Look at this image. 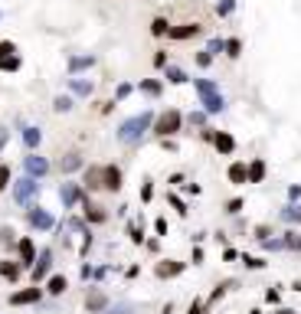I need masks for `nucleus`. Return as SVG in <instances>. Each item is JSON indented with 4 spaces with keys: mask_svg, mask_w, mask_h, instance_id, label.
I'll return each mask as SVG.
<instances>
[{
    "mask_svg": "<svg viewBox=\"0 0 301 314\" xmlns=\"http://www.w3.org/2000/svg\"><path fill=\"white\" fill-rule=\"evenodd\" d=\"M39 193V184H36V177H23L17 187H13V200H17L20 206H26V203H33V197Z\"/></svg>",
    "mask_w": 301,
    "mask_h": 314,
    "instance_id": "nucleus-4",
    "label": "nucleus"
},
{
    "mask_svg": "<svg viewBox=\"0 0 301 314\" xmlns=\"http://www.w3.org/2000/svg\"><path fill=\"white\" fill-rule=\"evenodd\" d=\"M213 144H216V151H220V154H233V148H236L233 134H226V131H220V134H213Z\"/></svg>",
    "mask_w": 301,
    "mask_h": 314,
    "instance_id": "nucleus-10",
    "label": "nucleus"
},
{
    "mask_svg": "<svg viewBox=\"0 0 301 314\" xmlns=\"http://www.w3.org/2000/svg\"><path fill=\"white\" fill-rule=\"evenodd\" d=\"M151 124V115H138V118H128V121L121 124V131H118V138H121L124 144H135V141H141V134H144V128Z\"/></svg>",
    "mask_w": 301,
    "mask_h": 314,
    "instance_id": "nucleus-1",
    "label": "nucleus"
},
{
    "mask_svg": "<svg viewBox=\"0 0 301 314\" xmlns=\"http://www.w3.org/2000/svg\"><path fill=\"white\" fill-rule=\"evenodd\" d=\"M190 314H203V301H193L190 304Z\"/></svg>",
    "mask_w": 301,
    "mask_h": 314,
    "instance_id": "nucleus-44",
    "label": "nucleus"
},
{
    "mask_svg": "<svg viewBox=\"0 0 301 314\" xmlns=\"http://www.w3.org/2000/svg\"><path fill=\"white\" fill-rule=\"evenodd\" d=\"M69 108H72V102H69V99H56V111H69Z\"/></svg>",
    "mask_w": 301,
    "mask_h": 314,
    "instance_id": "nucleus-36",
    "label": "nucleus"
},
{
    "mask_svg": "<svg viewBox=\"0 0 301 314\" xmlns=\"http://www.w3.org/2000/svg\"><path fill=\"white\" fill-rule=\"evenodd\" d=\"M295 291H301V282H298V285H295Z\"/></svg>",
    "mask_w": 301,
    "mask_h": 314,
    "instance_id": "nucleus-46",
    "label": "nucleus"
},
{
    "mask_svg": "<svg viewBox=\"0 0 301 314\" xmlns=\"http://www.w3.org/2000/svg\"><path fill=\"white\" fill-rule=\"evenodd\" d=\"M246 177L252 180V184H259V180L265 177V164H262V160H252V164L246 167Z\"/></svg>",
    "mask_w": 301,
    "mask_h": 314,
    "instance_id": "nucleus-14",
    "label": "nucleus"
},
{
    "mask_svg": "<svg viewBox=\"0 0 301 314\" xmlns=\"http://www.w3.org/2000/svg\"><path fill=\"white\" fill-rule=\"evenodd\" d=\"M50 265H53V252L46 249L39 259H33V282H43L46 278V272H50Z\"/></svg>",
    "mask_w": 301,
    "mask_h": 314,
    "instance_id": "nucleus-6",
    "label": "nucleus"
},
{
    "mask_svg": "<svg viewBox=\"0 0 301 314\" xmlns=\"http://www.w3.org/2000/svg\"><path fill=\"white\" fill-rule=\"evenodd\" d=\"M197 33H200V26L190 23V26H174V30H167V36H174V39H190V36H197Z\"/></svg>",
    "mask_w": 301,
    "mask_h": 314,
    "instance_id": "nucleus-12",
    "label": "nucleus"
},
{
    "mask_svg": "<svg viewBox=\"0 0 301 314\" xmlns=\"http://www.w3.org/2000/svg\"><path fill=\"white\" fill-rule=\"evenodd\" d=\"M282 246H288V249H301V236L298 233H285V242Z\"/></svg>",
    "mask_w": 301,
    "mask_h": 314,
    "instance_id": "nucleus-27",
    "label": "nucleus"
},
{
    "mask_svg": "<svg viewBox=\"0 0 301 314\" xmlns=\"http://www.w3.org/2000/svg\"><path fill=\"white\" fill-rule=\"evenodd\" d=\"M170 203H174V209H177V213H180V216H184V213H187V206H184V203H180V200H177V197H170Z\"/></svg>",
    "mask_w": 301,
    "mask_h": 314,
    "instance_id": "nucleus-41",
    "label": "nucleus"
},
{
    "mask_svg": "<svg viewBox=\"0 0 301 314\" xmlns=\"http://www.w3.org/2000/svg\"><path fill=\"white\" fill-rule=\"evenodd\" d=\"M7 138H10V131L4 128V124H0V151H4V144H7Z\"/></svg>",
    "mask_w": 301,
    "mask_h": 314,
    "instance_id": "nucleus-42",
    "label": "nucleus"
},
{
    "mask_svg": "<svg viewBox=\"0 0 301 314\" xmlns=\"http://www.w3.org/2000/svg\"><path fill=\"white\" fill-rule=\"evenodd\" d=\"M128 95H131V85H128V82H124V85H118V99H128Z\"/></svg>",
    "mask_w": 301,
    "mask_h": 314,
    "instance_id": "nucleus-39",
    "label": "nucleus"
},
{
    "mask_svg": "<svg viewBox=\"0 0 301 314\" xmlns=\"http://www.w3.org/2000/svg\"><path fill=\"white\" fill-rule=\"evenodd\" d=\"M278 314H295V311H291V308H282V311H278Z\"/></svg>",
    "mask_w": 301,
    "mask_h": 314,
    "instance_id": "nucleus-45",
    "label": "nucleus"
},
{
    "mask_svg": "<svg viewBox=\"0 0 301 314\" xmlns=\"http://www.w3.org/2000/svg\"><path fill=\"white\" fill-rule=\"evenodd\" d=\"M0 69H4V72H17V69H20V56H0Z\"/></svg>",
    "mask_w": 301,
    "mask_h": 314,
    "instance_id": "nucleus-18",
    "label": "nucleus"
},
{
    "mask_svg": "<svg viewBox=\"0 0 301 314\" xmlns=\"http://www.w3.org/2000/svg\"><path fill=\"white\" fill-rule=\"evenodd\" d=\"M180 124H184V115H180V111H164V115L154 121V131H157L160 138H170V134L180 131Z\"/></svg>",
    "mask_w": 301,
    "mask_h": 314,
    "instance_id": "nucleus-2",
    "label": "nucleus"
},
{
    "mask_svg": "<svg viewBox=\"0 0 301 314\" xmlns=\"http://www.w3.org/2000/svg\"><path fill=\"white\" fill-rule=\"evenodd\" d=\"M197 92H200V99H203V105H206L209 111H223V105H226V102H223V95L216 92V85L209 79H200L197 82Z\"/></svg>",
    "mask_w": 301,
    "mask_h": 314,
    "instance_id": "nucleus-3",
    "label": "nucleus"
},
{
    "mask_svg": "<svg viewBox=\"0 0 301 314\" xmlns=\"http://www.w3.org/2000/svg\"><path fill=\"white\" fill-rule=\"evenodd\" d=\"M0 56H17V46H13L10 39H4V43H0Z\"/></svg>",
    "mask_w": 301,
    "mask_h": 314,
    "instance_id": "nucleus-32",
    "label": "nucleus"
},
{
    "mask_svg": "<svg viewBox=\"0 0 301 314\" xmlns=\"http://www.w3.org/2000/svg\"><path fill=\"white\" fill-rule=\"evenodd\" d=\"M0 275H4V278H10V282H13V278L20 275V265H17V262H0Z\"/></svg>",
    "mask_w": 301,
    "mask_h": 314,
    "instance_id": "nucleus-20",
    "label": "nucleus"
},
{
    "mask_svg": "<svg viewBox=\"0 0 301 314\" xmlns=\"http://www.w3.org/2000/svg\"><path fill=\"white\" fill-rule=\"evenodd\" d=\"M72 92L75 95H89V92H92V85H89V82H75L72 79Z\"/></svg>",
    "mask_w": 301,
    "mask_h": 314,
    "instance_id": "nucleus-28",
    "label": "nucleus"
},
{
    "mask_svg": "<svg viewBox=\"0 0 301 314\" xmlns=\"http://www.w3.org/2000/svg\"><path fill=\"white\" fill-rule=\"evenodd\" d=\"M233 7H236V0H223V4H220V13L226 17V13H233Z\"/></svg>",
    "mask_w": 301,
    "mask_h": 314,
    "instance_id": "nucleus-34",
    "label": "nucleus"
},
{
    "mask_svg": "<svg viewBox=\"0 0 301 314\" xmlns=\"http://www.w3.org/2000/svg\"><path fill=\"white\" fill-rule=\"evenodd\" d=\"M226 209H229V213H239V209H242V200H229Z\"/></svg>",
    "mask_w": 301,
    "mask_h": 314,
    "instance_id": "nucleus-38",
    "label": "nucleus"
},
{
    "mask_svg": "<svg viewBox=\"0 0 301 314\" xmlns=\"http://www.w3.org/2000/svg\"><path fill=\"white\" fill-rule=\"evenodd\" d=\"M167 79H170L174 85H184V82H187V72H184V69H177V66H170V69H167Z\"/></svg>",
    "mask_w": 301,
    "mask_h": 314,
    "instance_id": "nucleus-22",
    "label": "nucleus"
},
{
    "mask_svg": "<svg viewBox=\"0 0 301 314\" xmlns=\"http://www.w3.org/2000/svg\"><path fill=\"white\" fill-rule=\"evenodd\" d=\"M85 187L89 190H99L102 187V167H92V170L85 173Z\"/></svg>",
    "mask_w": 301,
    "mask_h": 314,
    "instance_id": "nucleus-15",
    "label": "nucleus"
},
{
    "mask_svg": "<svg viewBox=\"0 0 301 314\" xmlns=\"http://www.w3.org/2000/svg\"><path fill=\"white\" fill-rule=\"evenodd\" d=\"M30 222H33L36 229H50V226H53V213H46L43 206H33V209H30Z\"/></svg>",
    "mask_w": 301,
    "mask_h": 314,
    "instance_id": "nucleus-8",
    "label": "nucleus"
},
{
    "mask_svg": "<svg viewBox=\"0 0 301 314\" xmlns=\"http://www.w3.org/2000/svg\"><path fill=\"white\" fill-rule=\"evenodd\" d=\"M33 259H36V249L30 239H23L20 242V265H33Z\"/></svg>",
    "mask_w": 301,
    "mask_h": 314,
    "instance_id": "nucleus-13",
    "label": "nucleus"
},
{
    "mask_svg": "<svg viewBox=\"0 0 301 314\" xmlns=\"http://www.w3.org/2000/svg\"><path fill=\"white\" fill-rule=\"evenodd\" d=\"M229 180H233V184H246V167H242V164H233V167H229Z\"/></svg>",
    "mask_w": 301,
    "mask_h": 314,
    "instance_id": "nucleus-19",
    "label": "nucleus"
},
{
    "mask_svg": "<svg viewBox=\"0 0 301 314\" xmlns=\"http://www.w3.org/2000/svg\"><path fill=\"white\" fill-rule=\"evenodd\" d=\"M79 167H82V157L79 154H66V160H62V170L72 173V170H79Z\"/></svg>",
    "mask_w": 301,
    "mask_h": 314,
    "instance_id": "nucleus-21",
    "label": "nucleus"
},
{
    "mask_svg": "<svg viewBox=\"0 0 301 314\" xmlns=\"http://www.w3.org/2000/svg\"><path fill=\"white\" fill-rule=\"evenodd\" d=\"M144 92H148V95H157L160 85H157V82H144Z\"/></svg>",
    "mask_w": 301,
    "mask_h": 314,
    "instance_id": "nucleus-37",
    "label": "nucleus"
},
{
    "mask_svg": "<svg viewBox=\"0 0 301 314\" xmlns=\"http://www.w3.org/2000/svg\"><path fill=\"white\" fill-rule=\"evenodd\" d=\"M167 30H170V26H167V20H160V17H157V20L151 23V33H154V36H164Z\"/></svg>",
    "mask_w": 301,
    "mask_h": 314,
    "instance_id": "nucleus-26",
    "label": "nucleus"
},
{
    "mask_svg": "<svg viewBox=\"0 0 301 314\" xmlns=\"http://www.w3.org/2000/svg\"><path fill=\"white\" fill-rule=\"evenodd\" d=\"M242 262H246L249 268H262V265H265L262 259H255V255H246V259H242Z\"/></svg>",
    "mask_w": 301,
    "mask_h": 314,
    "instance_id": "nucleus-33",
    "label": "nucleus"
},
{
    "mask_svg": "<svg viewBox=\"0 0 301 314\" xmlns=\"http://www.w3.org/2000/svg\"><path fill=\"white\" fill-rule=\"evenodd\" d=\"M85 216H89V222H102V219H105V213H102L99 206H89V213H85Z\"/></svg>",
    "mask_w": 301,
    "mask_h": 314,
    "instance_id": "nucleus-29",
    "label": "nucleus"
},
{
    "mask_svg": "<svg viewBox=\"0 0 301 314\" xmlns=\"http://www.w3.org/2000/svg\"><path fill=\"white\" fill-rule=\"evenodd\" d=\"M75 200H82V190H75L72 184H66V187H62V203H66V206H72Z\"/></svg>",
    "mask_w": 301,
    "mask_h": 314,
    "instance_id": "nucleus-16",
    "label": "nucleus"
},
{
    "mask_svg": "<svg viewBox=\"0 0 301 314\" xmlns=\"http://www.w3.org/2000/svg\"><path fill=\"white\" fill-rule=\"evenodd\" d=\"M39 295H43L39 288H23V291H13V295H10V304H33V301H39Z\"/></svg>",
    "mask_w": 301,
    "mask_h": 314,
    "instance_id": "nucleus-7",
    "label": "nucleus"
},
{
    "mask_svg": "<svg viewBox=\"0 0 301 314\" xmlns=\"http://www.w3.org/2000/svg\"><path fill=\"white\" fill-rule=\"evenodd\" d=\"M92 66V56H82V59H69V69L72 72H79V69H89Z\"/></svg>",
    "mask_w": 301,
    "mask_h": 314,
    "instance_id": "nucleus-25",
    "label": "nucleus"
},
{
    "mask_svg": "<svg viewBox=\"0 0 301 314\" xmlns=\"http://www.w3.org/2000/svg\"><path fill=\"white\" fill-rule=\"evenodd\" d=\"M226 53L229 56H239V39H229V43H226Z\"/></svg>",
    "mask_w": 301,
    "mask_h": 314,
    "instance_id": "nucleus-35",
    "label": "nucleus"
},
{
    "mask_svg": "<svg viewBox=\"0 0 301 314\" xmlns=\"http://www.w3.org/2000/svg\"><path fill=\"white\" fill-rule=\"evenodd\" d=\"M282 216H285V219H291V222H298L301 219V209L298 206H288V209H282Z\"/></svg>",
    "mask_w": 301,
    "mask_h": 314,
    "instance_id": "nucleus-30",
    "label": "nucleus"
},
{
    "mask_svg": "<svg viewBox=\"0 0 301 314\" xmlns=\"http://www.w3.org/2000/svg\"><path fill=\"white\" fill-rule=\"evenodd\" d=\"M102 308H105V295L92 291V295H89V311H102Z\"/></svg>",
    "mask_w": 301,
    "mask_h": 314,
    "instance_id": "nucleus-24",
    "label": "nucleus"
},
{
    "mask_svg": "<svg viewBox=\"0 0 301 314\" xmlns=\"http://www.w3.org/2000/svg\"><path fill=\"white\" fill-rule=\"evenodd\" d=\"M209 59H213L209 53H200V56H197V62H200V66H209Z\"/></svg>",
    "mask_w": 301,
    "mask_h": 314,
    "instance_id": "nucleus-43",
    "label": "nucleus"
},
{
    "mask_svg": "<svg viewBox=\"0 0 301 314\" xmlns=\"http://www.w3.org/2000/svg\"><path fill=\"white\" fill-rule=\"evenodd\" d=\"M66 278H62V275H53L50 278V285H46V288H50V295H62V291H66Z\"/></svg>",
    "mask_w": 301,
    "mask_h": 314,
    "instance_id": "nucleus-17",
    "label": "nucleus"
},
{
    "mask_svg": "<svg viewBox=\"0 0 301 314\" xmlns=\"http://www.w3.org/2000/svg\"><path fill=\"white\" fill-rule=\"evenodd\" d=\"M0 242H13V229H0Z\"/></svg>",
    "mask_w": 301,
    "mask_h": 314,
    "instance_id": "nucleus-40",
    "label": "nucleus"
},
{
    "mask_svg": "<svg viewBox=\"0 0 301 314\" xmlns=\"http://www.w3.org/2000/svg\"><path fill=\"white\" fill-rule=\"evenodd\" d=\"M7 184H10V167L0 164V190H7Z\"/></svg>",
    "mask_w": 301,
    "mask_h": 314,
    "instance_id": "nucleus-31",
    "label": "nucleus"
},
{
    "mask_svg": "<svg viewBox=\"0 0 301 314\" xmlns=\"http://www.w3.org/2000/svg\"><path fill=\"white\" fill-rule=\"evenodd\" d=\"M180 268H184L180 262L167 259V262H157V268H154V272H157V278H174V275H180Z\"/></svg>",
    "mask_w": 301,
    "mask_h": 314,
    "instance_id": "nucleus-11",
    "label": "nucleus"
},
{
    "mask_svg": "<svg viewBox=\"0 0 301 314\" xmlns=\"http://www.w3.org/2000/svg\"><path fill=\"white\" fill-rule=\"evenodd\" d=\"M23 164H26V173H30V177H43V173H50V160L39 157V154H30Z\"/></svg>",
    "mask_w": 301,
    "mask_h": 314,
    "instance_id": "nucleus-5",
    "label": "nucleus"
},
{
    "mask_svg": "<svg viewBox=\"0 0 301 314\" xmlns=\"http://www.w3.org/2000/svg\"><path fill=\"white\" fill-rule=\"evenodd\" d=\"M23 141H26V148H36V144H39V128H26Z\"/></svg>",
    "mask_w": 301,
    "mask_h": 314,
    "instance_id": "nucleus-23",
    "label": "nucleus"
},
{
    "mask_svg": "<svg viewBox=\"0 0 301 314\" xmlns=\"http://www.w3.org/2000/svg\"><path fill=\"white\" fill-rule=\"evenodd\" d=\"M102 184H105V190H121V170H118V167H105Z\"/></svg>",
    "mask_w": 301,
    "mask_h": 314,
    "instance_id": "nucleus-9",
    "label": "nucleus"
}]
</instances>
